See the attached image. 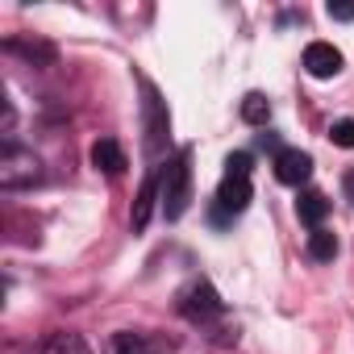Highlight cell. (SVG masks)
Instances as JSON below:
<instances>
[{
  "mask_svg": "<svg viewBox=\"0 0 354 354\" xmlns=\"http://www.w3.org/2000/svg\"><path fill=\"white\" fill-rule=\"evenodd\" d=\"M42 180V158L17 142H5V150H0V188H34Z\"/></svg>",
  "mask_w": 354,
  "mask_h": 354,
  "instance_id": "1",
  "label": "cell"
},
{
  "mask_svg": "<svg viewBox=\"0 0 354 354\" xmlns=\"http://www.w3.org/2000/svg\"><path fill=\"white\" fill-rule=\"evenodd\" d=\"M188 201H192V167H188V154H180L162 175V213H167V221H180L188 213Z\"/></svg>",
  "mask_w": 354,
  "mask_h": 354,
  "instance_id": "2",
  "label": "cell"
},
{
  "mask_svg": "<svg viewBox=\"0 0 354 354\" xmlns=\"http://www.w3.org/2000/svg\"><path fill=\"white\" fill-rule=\"evenodd\" d=\"M246 205H250V175H225L221 188H217V213H213V221L225 225V221H234Z\"/></svg>",
  "mask_w": 354,
  "mask_h": 354,
  "instance_id": "3",
  "label": "cell"
},
{
  "mask_svg": "<svg viewBox=\"0 0 354 354\" xmlns=\"http://www.w3.org/2000/svg\"><path fill=\"white\" fill-rule=\"evenodd\" d=\"M308 175H313V154L308 150H296V146L275 150V180L279 184L300 188V184H308Z\"/></svg>",
  "mask_w": 354,
  "mask_h": 354,
  "instance_id": "4",
  "label": "cell"
},
{
  "mask_svg": "<svg viewBox=\"0 0 354 354\" xmlns=\"http://www.w3.org/2000/svg\"><path fill=\"white\" fill-rule=\"evenodd\" d=\"M304 71L313 80H333L342 71V50L333 42H308L304 46Z\"/></svg>",
  "mask_w": 354,
  "mask_h": 354,
  "instance_id": "5",
  "label": "cell"
},
{
  "mask_svg": "<svg viewBox=\"0 0 354 354\" xmlns=\"http://www.w3.org/2000/svg\"><path fill=\"white\" fill-rule=\"evenodd\" d=\"M192 321H205V317H217L225 304H221V296L209 288V283H192L188 292H184V304H180Z\"/></svg>",
  "mask_w": 354,
  "mask_h": 354,
  "instance_id": "6",
  "label": "cell"
},
{
  "mask_svg": "<svg viewBox=\"0 0 354 354\" xmlns=\"http://www.w3.org/2000/svg\"><path fill=\"white\" fill-rule=\"evenodd\" d=\"M92 162H96V171H104V175H121V171H125V150H121L113 138H100V142L92 146Z\"/></svg>",
  "mask_w": 354,
  "mask_h": 354,
  "instance_id": "7",
  "label": "cell"
},
{
  "mask_svg": "<svg viewBox=\"0 0 354 354\" xmlns=\"http://www.w3.org/2000/svg\"><path fill=\"white\" fill-rule=\"evenodd\" d=\"M296 213H300V221H304L308 230H321V221H325V213H329V201H325L321 192H300Z\"/></svg>",
  "mask_w": 354,
  "mask_h": 354,
  "instance_id": "8",
  "label": "cell"
},
{
  "mask_svg": "<svg viewBox=\"0 0 354 354\" xmlns=\"http://www.w3.org/2000/svg\"><path fill=\"white\" fill-rule=\"evenodd\" d=\"M38 354H92V350H88V342L80 333H50L38 346Z\"/></svg>",
  "mask_w": 354,
  "mask_h": 354,
  "instance_id": "9",
  "label": "cell"
},
{
  "mask_svg": "<svg viewBox=\"0 0 354 354\" xmlns=\"http://www.w3.org/2000/svg\"><path fill=\"white\" fill-rule=\"evenodd\" d=\"M162 188H158V180L150 175V180L142 184V192H138V201H133V230H146V221H150V209H154V196H158Z\"/></svg>",
  "mask_w": 354,
  "mask_h": 354,
  "instance_id": "10",
  "label": "cell"
},
{
  "mask_svg": "<svg viewBox=\"0 0 354 354\" xmlns=\"http://www.w3.org/2000/svg\"><path fill=\"white\" fill-rule=\"evenodd\" d=\"M333 254H337V238H333L329 230H313V234H308V259L329 263Z\"/></svg>",
  "mask_w": 354,
  "mask_h": 354,
  "instance_id": "11",
  "label": "cell"
},
{
  "mask_svg": "<svg viewBox=\"0 0 354 354\" xmlns=\"http://www.w3.org/2000/svg\"><path fill=\"white\" fill-rule=\"evenodd\" d=\"M242 117H246L250 125H267V117H271V104H267V96L250 92V96L242 100Z\"/></svg>",
  "mask_w": 354,
  "mask_h": 354,
  "instance_id": "12",
  "label": "cell"
},
{
  "mask_svg": "<svg viewBox=\"0 0 354 354\" xmlns=\"http://www.w3.org/2000/svg\"><path fill=\"white\" fill-rule=\"evenodd\" d=\"M329 142L342 146V150H354V121H350V117L333 121V125H329Z\"/></svg>",
  "mask_w": 354,
  "mask_h": 354,
  "instance_id": "13",
  "label": "cell"
},
{
  "mask_svg": "<svg viewBox=\"0 0 354 354\" xmlns=\"http://www.w3.org/2000/svg\"><path fill=\"white\" fill-rule=\"evenodd\" d=\"M113 354H150V346L142 342V333H117Z\"/></svg>",
  "mask_w": 354,
  "mask_h": 354,
  "instance_id": "14",
  "label": "cell"
},
{
  "mask_svg": "<svg viewBox=\"0 0 354 354\" xmlns=\"http://www.w3.org/2000/svg\"><path fill=\"white\" fill-rule=\"evenodd\" d=\"M9 50H21V55H30V59H42V63H50V59H55V50H50V46H38V42L30 46V42H17V38L9 42Z\"/></svg>",
  "mask_w": 354,
  "mask_h": 354,
  "instance_id": "15",
  "label": "cell"
},
{
  "mask_svg": "<svg viewBox=\"0 0 354 354\" xmlns=\"http://www.w3.org/2000/svg\"><path fill=\"white\" fill-rule=\"evenodd\" d=\"M225 175H250V154H246V150L230 154V158H225Z\"/></svg>",
  "mask_w": 354,
  "mask_h": 354,
  "instance_id": "16",
  "label": "cell"
},
{
  "mask_svg": "<svg viewBox=\"0 0 354 354\" xmlns=\"http://www.w3.org/2000/svg\"><path fill=\"white\" fill-rule=\"evenodd\" d=\"M325 13H329L333 21H354V5H329Z\"/></svg>",
  "mask_w": 354,
  "mask_h": 354,
  "instance_id": "17",
  "label": "cell"
},
{
  "mask_svg": "<svg viewBox=\"0 0 354 354\" xmlns=\"http://www.w3.org/2000/svg\"><path fill=\"white\" fill-rule=\"evenodd\" d=\"M342 188H346V201H354V171H350L346 180H342Z\"/></svg>",
  "mask_w": 354,
  "mask_h": 354,
  "instance_id": "18",
  "label": "cell"
}]
</instances>
